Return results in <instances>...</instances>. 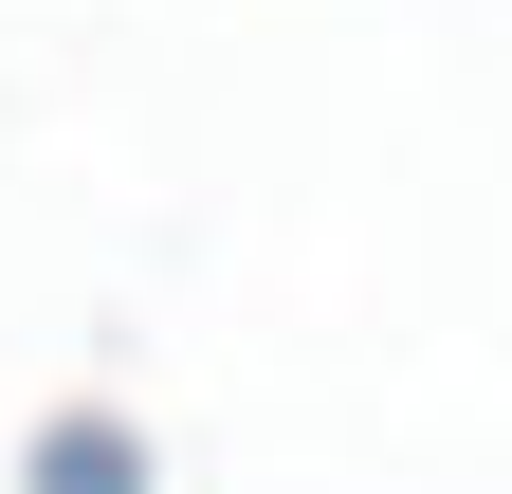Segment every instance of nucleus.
Instances as JSON below:
<instances>
[{
  "label": "nucleus",
  "mask_w": 512,
  "mask_h": 494,
  "mask_svg": "<svg viewBox=\"0 0 512 494\" xmlns=\"http://www.w3.org/2000/svg\"><path fill=\"white\" fill-rule=\"evenodd\" d=\"M37 494H128V440H110V421H55V440H37Z\"/></svg>",
  "instance_id": "f257e3e1"
}]
</instances>
